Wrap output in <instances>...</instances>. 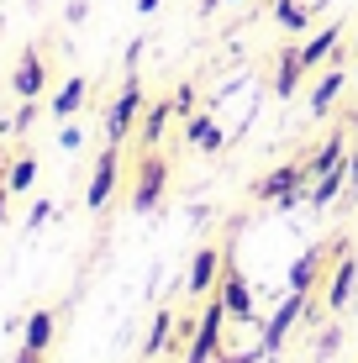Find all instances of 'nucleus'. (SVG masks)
Wrapping results in <instances>:
<instances>
[{
  "mask_svg": "<svg viewBox=\"0 0 358 363\" xmlns=\"http://www.w3.org/2000/svg\"><path fill=\"white\" fill-rule=\"evenodd\" d=\"M221 327H227V306L211 295V306L201 311V327H195V342H190V353H184V363H216V353H221Z\"/></svg>",
  "mask_w": 358,
  "mask_h": 363,
  "instance_id": "8",
  "label": "nucleus"
},
{
  "mask_svg": "<svg viewBox=\"0 0 358 363\" xmlns=\"http://www.w3.org/2000/svg\"><path fill=\"white\" fill-rule=\"evenodd\" d=\"M211 295L227 306V321H253V284L242 279V269H237L232 237H227V258H221V274H216V290Z\"/></svg>",
  "mask_w": 358,
  "mask_h": 363,
  "instance_id": "4",
  "label": "nucleus"
},
{
  "mask_svg": "<svg viewBox=\"0 0 358 363\" xmlns=\"http://www.w3.org/2000/svg\"><path fill=\"white\" fill-rule=\"evenodd\" d=\"M353 53H358V32H353Z\"/></svg>",
  "mask_w": 358,
  "mask_h": 363,
  "instance_id": "32",
  "label": "nucleus"
},
{
  "mask_svg": "<svg viewBox=\"0 0 358 363\" xmlns=\"http://www.w3.org/2000/svg\"><path fill=\"white\" fill-rule=\"evenodd\" d=\"M221 258H227V242L195 247L190 274H184V295H211V290H216V274H221Z\"/></svg>",
  "mask_w": 358,
  "mask_h": 363,
  "instance_id": "12",
  "label": "nucleus"
},
{
  "mask_svg": "<svg viewBox=\"0 0 358 363\" xmlns=\"http://www.w3.org/2000/svg\"><path fill=\"white\" fill-rule=\"evenodd\" d=\"M169 121H174V100H147L142 116H138V153H153L158 143L169 137Z\"/></svg>",
  "mask_w": 358,
  "mask_h": 363,
  "instance_id": "13",
  "label": "nucleus"
},
{
  "mask_svg": "<svg viewBox=\"0 0 358 363\" xmlns=\"http://www.w3.org/2000/svg\"><path fill=\"white\" fill-rule=\"evenodd\" d=\"M174 321H179L174 306H164V311L153 316V327H147V337H142V358H158V353H169V347H174Z\"/></svg>",
  "mask_w": 358,
  "mask_h": 363,
  "instance_id": "22",
  "label": "nucleus"
},
{
  "mask_svg": "<svg viewBox=\"0 0 358 363\" xmlns=\"http://www.w3.org/2000/svg\"><path fill=\"white\" fill-rule=\"evenodd\" d=\"M353 290H358V253L348 247V253L332 264V274H327V300L322 306L332 311V316H342V311L353 306Z\"/></svg>",
  "mask_w": 358,
  "mask_h": 363,
  "instance_id": "11",
  "label": "nucleus"
},
{
  "mask_svg": "<svg viewBox=\"0 0 358 363\" xmlns=\"http://www.w3.org/2000/svg\"><path fill=\"white\" fill-rule=\"evenodd\" d=\"M337 347H342V327H322L316 332V347H311V363H327Z\"/></svg>",
  "mask_w": 358,
  "mask_h": 363,
  "instance_id": "24",
  "label": "nucleus"
},
{
  "mask_svg": "<svg viewBox=\"0 0 358 363\" xmlns=\"http://www.w3.org/2000/svg\"><path fill=\"white\" fill-rule=\"evenodd\" d=\"M301 184H311V174H306V158H290V164H274L269 174H258L248 184V195L258 206H279L290 190H301Z\"/></svg>",
  "mask_w": 358,
  "mask_h": 363,
  "instance_id": "5",
  "label": "nucleus"
},
{
  "mask_svg": "<svg viewBox=\"0 0 358 363\" xmlns=\"http://www.w3.org/2000/svg\"><path fill=\"white\" fill-rule=\"evenodd\" d=\"M47 90V64H43V53L37 48H21L16 53V69H11V95L16 100H43Z\"/></svg>",
  "mask_w": 358,
  "mask_h": 363,
  "instance_id": "10",
  "label": "nucleus"
},
{
  "mask_svg": "<svg viewBox=\"0 0 358 363\" xmlns=\"http://www.w3.org/2000/svg\"><path fill=\"white\" fill-rule=\"evenodd\" d=\"M158 6H164V0H138V11H142V16H153Z\"/></svg>",
  "mask_w": 358,
  "mask_h": 363,
  "instance_id": "31",
  "label": "nucleus"
},
{
  "mask_svg": "<svg viewBox=\"0 0 358 363\" xmlns=\"http://www.w3.org/2000/svg\"><path fill=\"white\" fill-rule=\"evenodd\" d=\"M58 216V206H53V200H37V206L27 211V227L37 232V227H47V221H53Z\"/></svg>",
  "mask_w": 358,
  "mask_h": 363,
  "instance_id": "27",
  "label": "nucleus"
},
{
  "mask_svg": "<svg viewBox=\"0 0 358 363\" xmlns=\"http://www.w3.org/2000/svg\"><path fill=\"white\" fill-rule=\"evenodd\" d=\"M116 184H121V147H101V158H95L90 169V184H84V206L90 211H106L111 200H116Z\"/></svg>",
  "mask_w": 358,
  "mask_h": 363,
  "instance_id": "6",
  "label": "nucleus"
},
{
  "mask_svg": "<svg viewBox=\"0 0 358 363\" xmlns=\"http://www.w3.org/2000/svg\"><path fill=\"white\" fill-rule=\"evenodd\" d=\"M306 79H311V74H306V64H301V43H285V48L274 53V79H269V84H274V95H279V100L301 95Z\"/></svg>",
  "mask_w": 358,
  "mask_h": 363,
  "instance_id": "15",
  "label": "nucleus"
},
{
  "mask_svg": "<svg viewBox=\"0 0 358 363\" xmlns=\"http://www.w3.org/2000/svg\"><path fill=\"white\" fill-rule=\"evenodd\" d=\"M342 190H348V164H337L322 179H311V211H332L342 200Z\"/></svg>",
  "mask_w": 358,
  "mask_h": 363,
  "instance_id": "21",
  "label": "nucleus"
},
{
  "mask_svg": "<svg viewBox=\"0 0 358 363\" xmlns=\"http://www.w3.org/2000/svg\"><path fill=\"white\" fill-rule=\"evenodd\" d=\"M11 363H47V353H37V347H16V358Z\"/></svg>",
  "mask_w": 358,
  "mask_h": 363,
  "instance_id": "29",
  "label": "nucleus"
},
{
  "mask_svg": "<svg viewBox=\"0 0 358 363\" xmlns=\"http://www.w3.org/2000/svg\"><path fill=\"white\" fill-rule=\"evenodd\" d=\"M342 164H348V190H342V206H358V147H348V158H342Z\"/></svg>",
  "mask_w": 358,
  "mask_h": 363,
  "instance_id": "25",
  "label": "nucleus"
},
{
  "mask_svg": "<svg viewBox=\"0 0 358 363\" xmlns=\"http://www.w3.org/2000/svg\"><path fill=\"white\" fill-rule=\"evenodd\" d=\"M342 37H348L342 21H327V27H311V32H306V43H301L306 74H316V69H327L332 58H342Z\"/></svg>",
  "mask_w": 358,
  "mask_h": 363,
  "instance_id": "7",
  "label": "nucleus"
},
{
  "mask_svg": "<svg viewBox=\"0 0 358 363\" xmlns=\"http://www.w3.org/2000/svg\"><path fill=\"white\" fill-rule=\"evenodd\" d=\"M32 184H37V158H32V153H16V158L6 164V190H11V195H27Z\"/></svg>",
  "mask_w": 358,
  "mask_h": 363,
  "instance_id": "23",
  "label": "nucleus"
},
{
  "mask_svg": "<svg viewBox=\"0 0 358 363\" xmlns=\"http://www.w3.org/2000/svg\"><path fill=\"white\" fill-rule=\"evenodd\" d=\"M84 16H90V0H74V6H69V21H74V27H79Z\"/></svg>",
  "mask_w": 358,
  "mask_h": 363,
  "instance_id": "30",
  "label": "nucleus"
},
{
  "mask_svg": "<svg viewBox=\"0 0 358 363\" xmlns=\"http://www.w3.org/2000/svg\"><path fill=\"white\" fill-rule=\"evenodd\" d=\"M353 84H358V64H353Z\"/></svg>",
  "mask_w": 358,
  "mask_h": 363,
  "instance_id": "33",
  "label": "nucleus"
},
{
  "mask_svg": "<svg viewBox=\"0 0 358 363\" xmlns=\"http://www.w3.org/2000/svg\"><path fill=\"white\" fill-rule=\"evenodd\" d=\"M53 337H58V311H53V306L32 311L27 327H21V347H37V353H47V347H53Z\"/></svg>",
  "mask_w": 358,
  "mask_h": 363,
  "instance_id": "20",
  "label": "nucleus"
},
{
  "mask_svg": "<svg viewBox=\"0 0 358 363\" xmlns=\"http://www.w3.org/2000/svg\"><path fill=\"white\" fill-rule=\"evenodd\" d=\"M348 247H353V242H348L342 232H332V237H322V242H311V247H306V253L290 264V279H285V284H290V290H301V295L322 290V279L332 274V264H337Z\"/></svg>",
  "mask_w": 358,
  "mask_h": 363,
  "instance_id": "1",
  "label": "nucleus"
},
{
  "mask_svg": "<svg viewBox=\"0 0 358 363\" xmlns=\"http://www.w3.org/2000/svg\"><path fill=\"white\" fill-rule=\"evenodd\" d=\"M58 147H64V153L84 147V127H58Z\"/></svg>",
  "mask_w": 358,
  "mask_h": 363,
  "instance_id": "28",
  "label": "nucleus"
},
{
  "mask_svg": "<svg viewBox=\"0 0 358 363\" xmlns=\"http://www.w3.org/2000/svg\"><path fill=\"white\" fill-rule=\"evenodd\" d=\"M306 300H311V295H301V290H285V300H279V306L269 311V321H264V353H279V347H285V337L295 332V321H301Z\"/></svg>",
  "mask_w": 358,
  "mask_h": 363,
  "instance_id": "9",
  "label": "nucleus"
},
{
  "mask_svg": "<svg viewBox=\"0 0 358 363\" xmlns=\"http://www.w3.org/2000/svg\"><path fill=\"white\" fill-rule=\"evenodd\" d=\"M348 79H353V74L342 69V58H332V64L322 69V79L311 84V116H332L337 100H342V90H348Z\"/></svg>",
  "mask_w": 358,
  "mask_h": 363,
  "instance_id": "14",
  "label": "nucleus"
},
{
  "mask_svg": "<svg viewBox=\"0 0 358 363\" xmlns=\"http://www.w3.org/2000/svg\"><path fill=\"white\" fill-rule=\"evenodd\" d=\"M142 106H147L142 74H138V69H127V79H121L116 100L106 106V143H111V147L132 143V132H138V116H142Z\"/></svg>",
  "mask_w": 358,
  "mask_h": 363,
  "instance_id": "2",
  "label": "nucleus"
},
{
  "mask_svg": "<svg viewBox=\"0 0 358 363\" xmlns=\"http://www.w3.org/2000/svg\"><path fill=\"white\" fill-rule=\"evenodd\" d=\"M301 158H306V174H311V179H322L327 169H337L342 158H348V132H342V127H337V132H327L322 143H316L311 153H301Z\"/></svg>",
  "mask_w": 358,
  "mask_h": 363,
  "instance_id": "18",
  "label": "nucleus"
},
{
  "mask_svg": "<svg viewBox=\"0 0 358 363\" xmlns=\"http://www.w3.org/2000/svg\"><path fill=\"white\" fill-rule=\"evenodd\" d=\"M269 11H274V27L290 32V37H306L316 27V6H311V0H274Z\"/></svg>",
  "mask_w": 358,
  "mask_h": 363,
  "instance_id": "19",
  "label": "nucleus"
},
{
  "mask_svg": "<svg viewBox=\"0 0 358 363\" xmlns=\"http://www.w3.org/2000/svg\"><path fill=\"white\" fill-rule=\"evenodd\" d=\"M169 100H174V116H179V121H184V116H195V84H179V90L169 95Z\"/></svg>",
  "mask_w": 358,
  "mask_h": 363,
  "instance_id": "26",
  "label": "nucleus"
},
{
  "mask_svg": "<svg viewBox=\"0 0 358 363\" xmlns=\"http://www.w3.org/2000/svg\"><path fill=\"white\" fill-rule=\"evenodd\" d=\"M84 106H90V79H84V74H69V79L58 84V95L47 100L53 121H74V116H79Z\"/></svg>",
  "mask_w": 358,
  "mask_h": 363,
  "instance_id": "17",
  "label": "nucleus"
},
{
  "mask_svg": "<svg viewBox=\"0 0 358 363\" xmlns=\"http://www.w3.org/2000/svg\"><path fill=\"white\" fill-rule=\"evenodd\" d=\"M179 127H184V143H190L195 153H221V143H227V132H221V121L211 111H195V116H184Z\"/></svg>",
  "mask_w": 358,
  "mask_h": 363,
  "instance_id": "16",
  "label": "nucleus"
},
{
  "mask_svg": "<svg viewBox=\"0 0 358 363\" xmlns=\"http://www.w3.org/2000/svg\"><path fill=\"white\" fill-rule=\"evenodd\" d=\"M164 195H169V158L158 153H138V169H132V190H127V206L138 211H158L164 206Z\"/></svg>",
  "mask_w": 358,
  "mask_h": 363,
  "instance_id": "3",
  "label": "nucleus"
}]
</instances>
